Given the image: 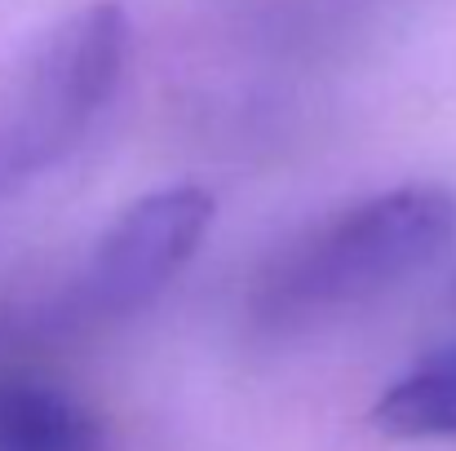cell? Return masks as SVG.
Listing matches in <instances>:
<instances>
[{
    "label": "cell",
    "mask_w": 456,
    "mask_h": 451,
    "mask_svg": "<svg viewBox=\"0 0 456 451\" xmlns=\"http://www.w3.org/2000/svg\"><path fill=\"white\" fill-rule=\"evenodd\" d=\"M213 226V195L200 186H164L134 199L94 239L62 310L76 323H111L151 305L200 253Z\"/></svg>",
    "instance_id": "3957f363"
},
{
    "label": "cell",
    "mask_w": 456,
    "mask_h": 451,
    "mask_svg": "<svg viewBox=\"0 0 456 451\" xmlns=\"http://www.w3.org/2000/svg\"><path fill=\"white\" fill-rule=\"evenodd\" d=\"M0 451H111V443L67 385L0 372Z\"/></svg>",
    "instance_id": "277c9868"
},
{
    "label": "cell",
    "mask_w": 456,
    "mask_h": 451,
    "mask_svg": "<svg viewBox=\"0 0 456 451\" xmlns=\"http://www.w3.org/2000/svg\"><path fill=\"white\" fill-rule=\"evenodd\" d=\"M456 235V195L435 181L377 190L297 235L257 279L266 332H310L368 310L430 270Z\"/></svg>",
    "instance_id": "6da1fadb"
},
{
    "label": "cell",
    "mask_w": 456,
    "mask_h": 451,
    "mask_svg": "<svg viewBox=\"0 0 456 451\" xmlns=\"http://www.w3.org/2000/svg\"><path fill=\"white\" fill-rule=\"evenodd\" d=\"M372 425L408 443L456 439V345H444L417 358L408 372H399L381 390Z\"/></svg>",
    "instance_id": "5b68a950"
},
{
    "label": "cell",
    "mask_w": 456,
    "mask_h": 451,
    "mask_svg": "<svg viewBox=\"0 0 456 451\" xmlns=\"http://www.w3.org/2000/svg\"><path fill=\"white\" fill-rule=\"evenodd\" d=\"M129 49V13L98 0L62 18L0 76V199L85 142L125 80Z\"/></svg>",
    "instance_id": "7a4b0ae2"
}]
</instances>
